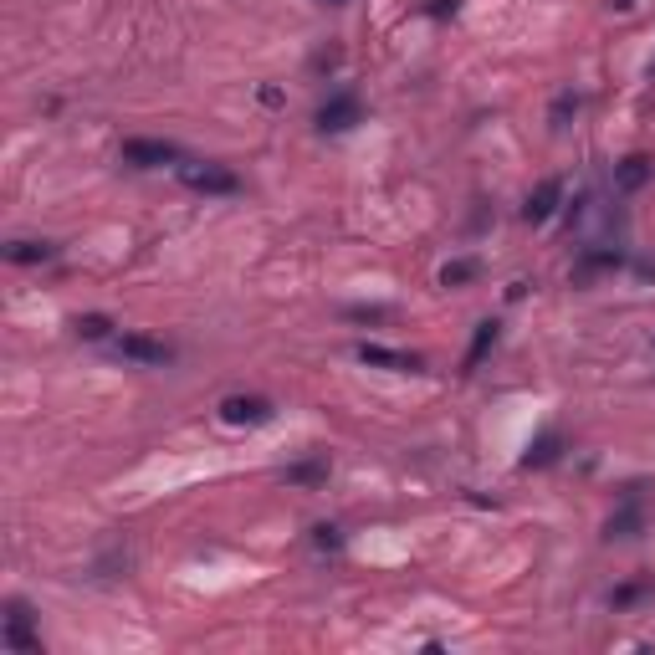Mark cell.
<instances>
[{"mask_svg": "<svg viewBox=\"0 0 655 655\" xmlns=\"http://www.w3.org/2000/svg\"><path fill=\"white\" fill-rule=\"evenodd\" d=\"M650 180H655V159H650V154H625V159L615 164V190H620V195H640Z\"/></svg>", "mask_w": 655, "mask_h": 655, "instance_id": "cell-8", "label": "cell"}, {"mask_svg": "<svg viewBox=\"0 0 655 655\" xmlns=\"http://www.w3.org/2000/svg\"><path fill=\"white\" fill-rule=\"evenodd\" d=\"M476 272H482V267H476L471 256H461V261H446V267H441V282H446V287H466Z\"/></svg>", "mask_w": 655, "mask_h": 655, "instance_id": "cell-17", "label": "cell"}, {"mask_svg": "<svg viewBox=\"0 0 655 655\" xmlns=\"http://www.w3.org/2000/svg\"><path fill=\"white\" fill-rule=\"evenodd\" d=\"M558 205H563V180H543L528 195V205H522V221H528V226H548L553 215H558Z\"/></svg>", "mask_w": 655, "mask_h": 655, "instance_id": "cell-7", "label": "cell"}, {"mask_svg": "<svg viewBox=\"0 0 655 655\" xmlns=\"http://www.w3.org/2000/svg\"><path fill=\"white\" fill-rule=\"evenodd\" d=\"M645 72H650V77H655V57H650V62H645Z\"/></svg>", "mask_w": 655, "mask_h": 655, "instance_id": "cell-21", "label": "cell"}, {"mask_svg": "<svg viewBox=\"0 0 655 655\" xmlns=\"http://www.w3.org/2000/svg\"><path fill=\"white\" fill-rule=\"evenodd\" d=\"M313 543H318V548H343L338 528H313Z\"/></svg>", "mask_w": 655, "mask_h": 655, "instance_id": "cell-19", "label": "cell"}, {"mask_svg": "<svg viewBox=\"0 0 655 655\" xmlns=\"http://www.w3.org/2000/svg\"><path fill=\"white\" fill-rule=\"evenodd\" d=\"M425 11H430V16H456V0H430Z\"/></svg>", "mask_w": 655, "mask_h": 655, "instance_id": "cell-20", "label": "cell"}, {"mask_svg": "<svg viewBox=\"0 0 655 655\" xmlns=\"http://www.w3.org/2000/svg\"><path fill=\"white\" fill-rule=\"evenodd\" d=\"M579 108H584V98H579L574 87H569V93H558V98H553V113H548V123H553V128H569V118H574Z\"/></svg>", "mask_w": 655, "mask_h": 655, "instance_id": "cell-14", "label": "cell"}, {"mask_svg": "<svg viewBox=\"0 0 655 655\" xmlns=\"http://www.w3.org/2000/svg\"><path fill=\"white\" fill-rule=\"evenodd\" d=\"M359 364L389 369V374H415V369H420L415 354H400V348H384V343H359Z\"/></svg>", "mask_w": 655, "mask_h": 655, "instance_id": "cell-9", "label": "cell"}, {"mask_svg": "<svg viewBox=\"0 0 655 655\" xmlns=\"http://www.w3.org/2000/svg\"><path fill=\"white\" fill-rule=\"evenodd\" d=\"M185 154H180V144H169V139H128L123 144V164H134V169H174Z\"/></svg>", "mask_w": 655, "mask_h": 655, "instance_id": "cell-3", "label": "cell"}, {"mask_svg": "<svg viewBox=\"0 0 655 655\" xmlns=\"http://www.w3.org/2000/svg\"><path fill=\"white\" fill-rule=\"evenodd\" d=\"M650 594H655V584H650V579H635V584H620L615 594H609V604L630 609V604H640V599H650Z\"/></svg>", "mask_w": 655, "mask_h": 655, "instance_id": "cell-15", "label": "cell"}, {"mask_svg": "<svg viewBox=\"0 0 655 655\" xmlns=\"http://www.w3.org/2000/svg\"><path fill=\"white\" fill-rule=\"evenodd\" d=\"M113 348H118V359H128V364H169V359H174V348H169V343L144 338V333H123Z\"/></svg>", "mask_w": 655, "mask_h": 655, "instance_id": "cell-6", "label": "cell"}, {"mask_svg": "<svg viewBox=\"0 0 655 655\" xmlns=\"http://www.w3.org/2000/svg\"><path fill=\"white\" fill-rule=\"evenodd\" d=\"M328 6H343V0H328Z\"/></svg>", "mask_w": 655, "mask_h": 655, "instance_id": "cell-22", "label": "cell"}, {"mask_svg": "<svg viewBox=\"0 0 655 655\" xmlns=\"http://www.w3.org/2000/svg\"><path fill=\"white\" fill-rule=\"evenodd\" d=\"M174 174H180V185L195 190V195H241V180H236V169L226 164H215V159H180L174 164Z\"/></svg>", "mask_w": 655, "mask_h": 655, "instance_id": "cell-1", "label": "cell"}, {"mask_svg": "<svg viewBox=\"0 0 655 655\" xmlns=\"http://www.w3.org/2000/svg\"><path fill=\"white\" fill-rule=\"evenodd\" d=\"M558 456H563V435H558V430H543L538 441L528 446V456H522V466H553Z\"/></svg>", "mask_w": 655, "mask_h": 655, "instance_id": "cell-13", "label": "cell"}, {"mask_svg": "<svg viewBox=\"0 0 655 655\" xmlns=\"http://www.w3.org/2000/svg\"><path fill=\"white\" fill-rule=\"evenodd\" d=\"M277 410H272V400H261V395H226L221 400V420L226 425H267Z\"/></svg>", "mask_w": 655, "mask_h": 655, "instance_id": "cell-5", "label": "cell"}, {"mask_svg": "<svg viewBox=\"0 0 655 655\" xmlns=\"http://www.w3.org/2000/svg\"><path fill=\"white\" fill-rule=\"evenodd\" d=\"M328 476V461H297V466H287V482H297V487H313V482H323Z\"/></svg>", "mask_w": 655, "mask_h": 655, "instance_id": "cell-16", "label": "cell"}, {"mask_svg": "<svg viewBox=\"0 0 655 655\" xmlns=\"http://www.w3.org/2000/svg\"><path fill=\"white\" fill-rule=\"evenodd\" d=\"M497 338H502V323H476V338H471V348H466V374L476 369V364H482L487 354H492V348H497Z\"/></svg>", "mask_w": 655, "mask_h": 655, "instance_id": "cell-11", "label": "cell"}, {"mask_svg": "<svg viewBox=\"0 0 655 655\" xmlns=\"http://www.w3.org/2000/svg\"><path fill=\"white\" fill-rule=\"evenodd\" d=\"M359 118H364V103H359L354 93H333V98L318 108V128H323V134H348Z\"/></svg>", "mask_w": 655, "mask_h": 655, "instance_id": "cell-4", "label": "cell"}, {"mask_svg": "<svg viewBox=\"0 0 655 655\" xmlns=\"http://www.w3.org/2000/svg\"><path fill=\"white\" fill-rule=\"evenodd\" d=\"M640 528H645V507H640V497H625V507L609 517L604 538L609 543H630V538H640Z\"/></svg>", "mask_w": 655, "mask_h": 655, "instance_id": "cell-10", "label": "cell"}, {"mask_svg": "<svg viewBox=\"0 0 655 655\" xmlns=\"http://www.w3.org/2000/svg\"><path fill=\"white\" fill-rule=\"evenodd\" d=\"M52 256H57V246H47V241H11L6 246V261H16V267H41Z\"/></svg>", "mask_w": 655, "mask_h": 655, "instance_id": "cell-12", "label": "cell"}, {"mask_svg": "<svg viewBox=\"0 0 655 655\" xmlns=\"http://www.w3.org/2000/svg\"><path fill=\"white\" fill-rule=\"evenodd\" d=\"M108 333H113V318H103V313L77 318V338H87V343H98V338H108Z\"/></svg>", "mask_w": 655, "mask_h": 655, "instance_id": "cell-18", "label": "cell"}, {"mask_svg": "<svg viewBox=\"0 0 655 655\" xmlns=\"http://www.w3.org/2000/svg\"><path fill=\"white\" fill-rule=\"evenodd\" d=\"M0 645L11 655H41V635L31 630V609L21 599L6 604V630H0Z\"/></svg>", "mask_w": 655, "mask_h": 655, "instance_id": "cell-2", "label": "cell"}]
</instances>
